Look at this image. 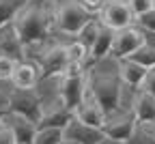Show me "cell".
Here are the masks:
<instances>
[{"label": "cell", "mask_w": 155, "mask_h": 144, "mask_svg": "<svg viewBox=\"0 0 155 144\" xmlns=\"http://www.w3.org/2000/svg\"><path fill=\"white\" fill-rule=\"evenodd\" d=\"M75 2L80 5L88 15H95V13H101L104 11V7H106L108 0H75Z\"/></svg>", "instance_id": "obj_23"}, {"label": "cell", "mask_w": 155, "mask_h": 144, "mask_svg": "<svg viewBox=\"0 0 155 144\" xmlns=\"http://www.w3.org/2000/svg\"><path fill=\"white\" fill-rule=\"evenodd\" d=\"M131 22H136V17L125 0H108L104 11L99 13V24L114 30V32L129 28Z\"/></svg>", "instance_id": "obj_6"}, {"label": "cell", "mask_w": 155, "mask_h": 144, "mask_svg": "<svg viewBox=\"0 0 155 144\" xmlns=\"http://www.w3.org/2000/svg\"><path fill=\"white\" fill-rule=\"evenodd\" d=\"M39 67L32 63V60H22V63H17L15 71H13V86L19 88V90H32L37 84H39Z\"/></svg>", "instance_id": "obj_14"}, {"label": "cell", "mask_w": 155, "mask_h": 144, "mask_svg": "<svg viewBox=\"0 0 155 144\" xmlns=\"http://www.w3.org/2000/svg\"><path fill=\"white\" fill-rule=\"evenodd\" d=\"M24 50L48 43L52 28H56V0H28L13 19Z\"/></svg>", "instance_id": "obj_1"}, {"label": "cell", "mask_w": 155, "mask_h": 144, "mask_svg": "<svg viewBox=\"0 0 155 144\" xmlns=\"http://www.w3.org/2000/svg\"><path fill=\"white\" fill-rule=\"evenodd\" d=\"M129 110L134 112L136 116V123L138 125H155V99L144 93V90H134L131 95V103H129Z\"/></svg>", "instance_id": "obj_11"}, {"label": "cell", "mask_w": 155, "mask_h": 144, "mask_svg": "<svg viewBox=\"0 0 155 144\" xmlns=\"http://www.w3.org/2000/svg\"><path fill=\"white\" fill-rule=\"evenodd\" d=\"M9 112L28 118L30 123H35V127H37L39 118H41V114H43V99H41V95H39L37 88H32V90L15 88L9 95Z\"/></svg>", "instance_id": "obj_4"}, {"label": "cell", "mask_w": 155, "mask_h": 144, "mask_svg": "<svg viewBox=\"0 0 155 144\" xmlns=\"http://www.w3.org/2000/svg\"><path fill=\"white\" fill-rule=\"evenodd\" d=\"M73 120V112L65 108L61 99H54L43 103V114L37 123V129H65L69 123Z\"/></svg>", "instance_id": "obj_8"}, {"label": "cell", "mask_w": 155, "mask_h": 144, "mask_svg": "<svg viewBox=\"0 0 155 144\" xmlns=\"http://www.w3.org/2000/svg\"><path fill=\"white\" fill-rule=\"evenodd\" d=\"M153 9H155V0H153Z\"/></svg>", "instance_id": "obj_33"}, {"label": "cell", "mask_w": 155, "mask_h": 144, "mask_svg": "<svg viewBox=\"0 0 155 144\" xmlns=\"http://www.w3.org/2000/svg\"><path fill=\"white\" fill-rule=\"evenodd\" d=\"M140 90L149 93V95H151V97L155 99V69H151V71L147 73V77H144V82H142Z\"/></svg>", "instance_id": "obj_27"}, {"label": "cell", "mask_w": 155, "mask_h": 144, "mask_svg": "<svg viewBox=\"0 0 155 144\" xmlns=\"http://www.w3.org/2000/svg\"><path fill=\"white\" fill-rule=\"evenodd\" d=\"M0 144H17V142H15V136H13V131H11V127L7 125L5 120L0 123Z\"/></svg>", "instance_id": "obj_26"}, {"label": "cell", "mask_w": 155, "mask_h": 144, "mask_svg": "<svg viewBox=\"0 0 155 144\" xmlns=\"http://www.w3.org/2000/svg\"><path fill=\"white\" fill-rule=\"evenodd\" d=\"M0 56L13 58L15 63L26 60V50H24L22 41H19V37H17V30H15L13 22L0 28Z\"/></svg>", "instance_id": "obj_12"}, {"label": "cell", "mask_w": 155, "mask_h": 144, "mask_svg": "<svg viewBox=\"0 0 155 144\" xmlns=\"http://www.w3.org/2000/svg\"><path fill=\"white\" fill-rule=\"evenodd\" d=\"M125 2L129 5L134 17H138V15H142V13L153 9V0H125Z\"/></svg>", "instance_id": "obj_24"}, {"label": "cell", "mask_w": 155, "mask_h": 144, "mask_svg": "<svg viewBox=\"0 0 155 144\" xmlns=\"http://www.w3.org/2000/svg\"><path fill=\"white\" fill-rule=\"evenodd\" d=\"M73 116L80 120V123L88 125V127H95V129H101V127H104V123H106V114H104V110L99 108V103L95 101V97L91 95L88 86H86V90H84L82 103L75 108Z\"/></svg>", "instance_id": "obj_10"}, {"label": "cell", "mask_w": 155, "mask_h": 144, "mask_svg": "<svg viewBox=\"0 0 155 144\" xmlns=\"http://www.w3.org/2000/svg\"><path fill=\"white\" fill-rule=\"evenodd\" d=\"M142 37H144V45H149L151 50H155V32L142 30Z\"/></svg>", "instance_id": "obj_28"}, {"label": "cell", "mask_w": 155, "mask_h": 144, "mask_svg": "<svg viewBox=\"0 0 155 144\" xmlns=\"http://www.w3.org/2000/svg\"><path fill=\"white\" fill-rule=\"evenodd\" d=\"M63 140L69 142V144H99V142L106 140V136H104L101 129L88 127L73 116V120L63 129Z\"/></svg>", "instance_id": "obj_9"}, {"label": "cell", "mask_w": 155, "mask_h": 144, "mask_svg": "<svg viewBox=\"0 0 155 144\" xmlns=\"http://www.w3.org/2000/svg\"><path fill=\"white\" fill-rule=\"evenodd\" d=\"M5 116H7V112H5V110H0V123L5 120Z\"/></svg>", "instance_id": "obj_31"}, {"label": "cell", "mask_w": 155, "mask_h": 144, "mask_svg": "<svg viewBox=\"0 0 155 144\" xmlns=\"http://www.w3.org/2000/svg\"><path fill=\"white\" fill-rule=\"evenodd\" d=\"M123 144H155V133L147 125H136V129Z\"/></svg>", "instance_id": "obj_20"}, {"label": "cell", "mask_w": 155, "mask_h": 144, "mask_svg": "<svg viewBox=\"0 0 155 144\" xmlns=\"http://www.w3.org/2000/svg\"><path fill=\"white\" fill-rule=\"evenodd\" d=\"M0 110L9 112V95H5L2 90H0Z\"/></svg>", "instance_id": "obj_29"}, {"label": "cell", "mask_w": 155, "mask_h": 144, "mask_svg": "<svg viewBox=\"0 0 155 144\" xmlns=\"http://www.w3.org/2000/svg\"><path fill=\"white\" fill-rule=\"evenodd\" d=\"M144 45V37H142V30L140 28H125V30H119L114 32V41H112V50H110V56L119 63V60H125L129 58L136 50H140Z\"/></svg>", "instance_id": "obj_7"}, {"label": "cell", "mask_w": 155, "mask_h": 144, "mask_svg": "<svg viewBox=\"0 0 155 144\" xmlns=\"http://www.w3.org/2000/svg\"><path fill=\"white\" fill-rule=\"evenodd\" d=\"M86 86L95 101L99 103L104 114H112L116 110H121V95H123V82L119 77V71L110 73V71H99V69H91L86 71Z\"/></svg>", "instance_id": "obj_2"}, {"label": "cell", "mask_w": 155, "mask_h": 144, "mask_svg": "<svg viewBox=\"0 0 155 144\" xmlns=\"http://www.w3.org/2000/svg\"><path fill=\"white\" fill-rule=\"evenodd\" d=\"M99 28H101V24L97 22V19H91V22L80 30V34H78V39H75V41H80V43L91 52V47H93V43H95L97 34H99Z\"/></svg>", "instance_id": "obj_17"}, {"label": "cell", "mask_w": 155, "mask_h": 144, "mask_svg": "<svg viewBox=\"0 0 155 144\" xmlns=\"http://www.w3.org/2000/svg\"><path fill=\"white\" fill-rule=\"evenodd\" d=\"M61 144H69V142H65V140H63V142H61Z\"/></svg>", "instance_id": "obj_32"}, {"label": "cell", "mask_w": 155, "mask_h": 144, "mask_svg": "<svg viewBox=\"0 0 155 144\" xmlns=\"http://www.w3.org/2000/svg\"><path fill=\"white\" fill-rule=\"evenodd\" d=\"M129 60H134V63H138L140 67L151 71V69H155V50H151L149 45H142L140 50H136L129 56Z\"/></svg>", "instance_id": "obj_19"}, {"label": "cell", "mask_w": 155, "mask_h": 144, "mask_svg": "<svg viewBox=\"0 0 155 144\" xmlns=\"http://www.w3.org/2000/svg\"><path fill=\"white\" fill-rule=\"evenodd\" d=\"M149 69L140 67L138 63H134V60L125 58V60H119V77L125 86H129L131 90H138L142 86V82L147 77Z\"/></svg>", "instance_id": "obj_15"}, {"label": "cell", "mask_w": 155, "mask_h": 144, "mask_svg": "<svg viewBox=\"0 0 155 144\" xmlns=\"http://www.w3.org/2000/svg\"><path fill=\"white\" fill-rule=\"evenodd\" d=\"M15 67H17V63H15L13 58L0 56V80H11V77H13Z\"/></svg>", "instance_id": "obj_25"}, {"label": "cell", "mask_w": 155, "mask_h": 144, "mask_svg": "<svg viewBox=\"0 0 155 144\" xmlns=\"http://www.w3.org/2000/svg\"><path fill=\"white\" fill-rule=\"evenodd\" d=\"M153 133H155V131H153Z\"/></svg>", "instance_id": "obj_34"}, {"label": "cell", "mask_w": 155, "mask_h": 144, "mask_svg": "<svg viewBox=\"0 0 155 144\" xmlns=\"http://www.w3.org/2000/svg\"><path fill=\"white\" fill-rule=\"evenodd\" d=\"M136 125H138V123H136L134 112L121 108V110H116V112H112V114L106 116V123H104L101 131H104V136L108 140H114V142L123 144L131 136V131L136 129Z\"/></svg>", "instance_id": "obj_5"}, {"label": "cell", "mask_w": 155, "mask_h": 144, "mask_svg": "<svg viewBox=\"0 0 155 144\" xmlns=\"http://www.w3.org/2000/svg\"><path fill=\"white\" fill-rule=\"evenodd\" d=\"M67 47V58H69V63H75V65H82L86 67V60H88V50L80 43V41H71Z\"/></svg>", "instance_id": "obj_18"}, {"label": "cell", "mask_w": 155, "mask_h": 144, "mask_svg": "<svg viewBox=\"0 0 155 144\" xmlns=\"http://www.w3.org/2000/svg\"><path fill=\"white\" fill-rule=\"evenodd\" d=\"M88 22H91V15L75 0H61V2H56V30L78 37Z\"/></svg>", "instance_id": "obj_3"}, {"label": "cell", "mask_w": 155, "mask_h": 144, "mask_svg": "<svg viewBox=\"0 0 155 144\" xmlns=\"http://www.w3.org/2000/svg\"><path fill=\"white\" fill-rule=\"evenodd\" d=\"M28 0H0V28L11 24L17 13L26 7Z\"/></svg>", "instance_id": "obj_16"}, {"label": "cell", "mask_w": 155, "mask_h": 144, "mask_svg": "<svg viewBox=\"0 0 155 144\" xmlns=\"http://www.w3.org/2000/svg\"><path fill=\"white\" fill-rule=\"evenodd\" d=\"M5 123L11 127L17 144H35V136H37L35 123H30L28 118L19 116V114H13V112H7Z\"/></svg>", "instance_id": "obj_13"}, {"label": "cell", "mask_w": 155, "mask_h": 144, "mask_svg": "<svg viewBox=\"0 0 155 144\" xmlns=\"http://www.w3.org/2000/svg\"><path fill=\"white\" fill-rule=\"evenodd\" d=\"M99 144H119V142H114V140H108V138H106V140H104V142H99Z\"/></svg>", "instance_id": "obj_30"}, {"label": "cell", "mask_w": 155, "mask_h": 144, "mask_svg": "<svg viewBox=\"0 0 155 144\" xmlns=\"http://www.w3.org/2000/svg\"><path fill=\"white\" fill-rule=\"evenodd\" d=\"M136 22H138L140 30H149V32H155V9H151V11H147V13L138 15V17H136Z\"/></svg>", "instance_id": "obj_22"}, {"label": "cell", "mask_w": 155, "mask_h": 144, "mask_svg": "<svg viewBox=\"0 0 155 144\" xmlns=\"http://www.w3.org/2000/svg\"><path fill=\"white\" fill-rule=\"evenodd\" d=\"M63 129H37L35 144H61Z\"/></svg>", "instance_id": "obj_21"}]
</instances>
